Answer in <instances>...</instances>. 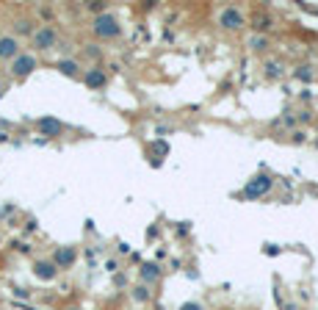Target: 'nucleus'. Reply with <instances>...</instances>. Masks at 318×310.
I'll return each mask as SVG.
<instances>
[{"instance_id": "obj_1", "label": "nucleus", "mask_w": 318, "mask_h": 310, "mask_svg": "<svg viewBox=\"0 0 318 310\" xmlns=\"http://www.w3.org/2000/svg\"><path fill=\"white\" fill-rule=\"evenodd\" d=\"M92 33L100 39V42H111V39H119L122 36V25H119V20H116L111 11H105V14L94 17Z\"/></svg>"}, {"instance_id": "obj_2", "label": "nucleus", "mask_w": 318, "mask_h": 310, "mask_svg": "<svg viewBox=\"0 0 318 310\" xmlns=\"http://www.w3.org/2000/svg\"><path fill=\"white\" fill-rule=\"evenodd\" d=\"M216 25H219L221 31H241V28L246 25L244 9H238V6H221V9L216 11Z\"/></svg>"}, {"instance_id": "obj_3", "label": "nucleus", "mask_w": 318, "mask_h": 310, "mask_svg": "<svg viewBox=\"0 0 318 310\" xmlns=\"http://www.w3.org/2000/svg\"><path fill=\"white\" fill-rule=\"evenodd\" d=\"M31 45H33V50H36V53L53 50L58 45V31L53 25H39L36 31H33V36H31Z\"/></svg>"}, {"instance_id": "obj_4", "label": "nucleus", "mask_w": 318, "mask_h": 310, "mask_svg": "<svg viewBox=\"0 0 318 310\" xmlns=\"http://www.w3.org/2000/svg\"><path fill=\"white\" fill-rule=\"evenodd\" d=\"M271 186H274V180L268 178L266 172H260V174H255V178H252L249 183L244 186V197H246V200H257V197H266L268 191H271Z\"/></svg>"}, {"instance_id": "obj_5", "label": "nucleus", "mask_w": 318, "mask_h": 310, "mask_svg": "<svg viewBox=\"0 0 318 310\" xmlns=\"http://www.w3.org/2000/svg\"><path fill=\"white\" fill-rule=\"evenodd\" d=\"M39 67V58L33 56V53H20L17 58H11V75L14 78H28V75L33 72V69Z\"/></svg>"}, {"instance_id": "obj_6", "label": "nucleus", "mask_w": 318, "mask_h": 310, "mask_svg": "<svg viewBox=\"0 0 318 310\" xmlns=\"http://www.w3.org/2000/svg\"><path fill=\"white\" fill-rule=\"evenodd\" d=\"M161 277H163V269L158 266L155 260L141 263V269H139V283H141V285L152 288V285H158V283H161Z\"/></svg>"}, {"instance_id": "obj_7", "label": "nucleus", "mask_w": 318, "mask_h": 310, "mask_svg": "<svg viewBox=\"0 0 318 310\" xmlns=\"http://www.w3.org/2000/svg\"><path fill=\"white\" fill-rule=\"evenodd\" d=\"M53 263H56V269L61 272V269H72L75 260H78V249L75 247H56V252H53Z\"/></svg>"}, {"instance_id": "obj_8", "label": "nucleus", "mask_w": 318, "mask_h": 310, "mask_svg": "<svg viewBox=\"0 0 318 310\" xmlns=\"http://www.w3.org/2000/svg\"><path fill=\"white\" fill-rule=\"evenodd\" d=\"M83 83L89 86V89H94V92H100V89H105V83H108V75H105V69L103 67H89L83 72Z\"/></svg>"}, {"instance_id": "obj_9", "label": "nucleus", "mask_w": 318, "mask_h": 310, "mask_svg": "<svg viewBox=\"0 0 318 310\" xmlns=\"http://www.w3.org/2000/svg\"><path fill=\"white\" fill-rule=\"evenodd\" d=\"M33 277L42 280V283H53V280L58 277V269L53 260H36L33 263Z\"/></svg>"}, {"instance_id": "obj_10", "label": "nucleus", "mask_w": 318, "mask_h": 310, "mask_svg": "<svg viewBox=\"0 0 318 310\" xmlns=\"http://www.w3.org/2000/svg\"><path fill=\"white\" fill-rule=\"evenodd\" d=\"M20 56V39L17 36H0V58H17Z\"/></svg>"}, {"instance_id": "obj_11", "label": "nucleus", "mask_w": 318, "mask_h": 310, "mask_svg": "<svg viewBox=\"0 0 318 310\" xmlns=\"http://www.w3.org/2000/svg\"><path fill=\"white\" fill-rule=\"evenodd\" d=\"M36 127H39L42 136H58V133L64 130V125L56 119V116H42V119L36 122Z\"/></svg>"}, {"instance_id": "obj_12", "label": "nucleus", "mask_w": 318, "mask_h": 310, "mask_svg": "<svg viewBox=\"0 0 318 310\" xmlns=\"http://www.w3.org/2000/svg\"><path fill=\"white\" fill-rule=\"evenodd\" d=\"M271 25H274V17L268 14V11H257V14L252 17V31L255 33H263V36H266V31H271Z\"/></svg>"}, {"instance_id": "obj_13", "label": "nucleus", "mask_w": 318, "mask_h": 310, "mask_svg": "<svg viewBox=\"0 0 318 310\" xmlns=\"http://www.w3.org/2000/svg\"><path fill=\"white\" fill-rule=\"evenodd\" d=\"M263 75H266L268 80H280L282 75H285V64L277 61V58H268V61L263 64Z\"/></svg>"}, {"instance_id": "obj_14", "label": "nucleus", "mask_w": 318, "mask_h": 310, "mask_svg": "<svg viewBox=\"0 0 318 310\" xmlns=\"http://www.w3.org/2000/svg\"><path fill=\"white\" fill-rule=\"evenodd\" d=\"M246 48H249L252 53H266L268 48H271V39L263 36V33H252V36L246 39Z\"/></svg>"}, {"instance_id": "obj_15", "label": "nucleus", "mask_w": 318, "mask_h": 310, "mask_svg": "<svg viewBox=\"0 0 318 310\" xmlns=\"http://www.w3.org/2000/svg\"><path fill=\"white\" fill-rule=\"evenodd\" d=\"M56 67H58V72L67 75V78H80V64L75 61V58H61Z\"/></svg>"}, {"instance_id": "obj_16", "label": "nucleus", "mask_w": 318, "mask_h": 310, "mask_svg": "<svg viewBox=\"0 0 318 310\" xmlns=\"http://www.w3.org/2000/svg\"><path fill=\"white\" fill-rule=\"evenodd\" d=\"M130 299L136 302V305H147V302L152 299V288H147V285L136 283V285L130 288Z\"/></svg>"}, {"instance_id": "obj_17", "label": "nucleus", "mask_w": 318, "mask_h": 310, "mask_svg": "<svg viewBox=\"0 0 318 310\" xmlns=\"http://www.w3.org/2000/svg\"><path fill=\"white\" fill-rule=\"evenodd\" d=\"M33 31H36V22L33 20H28V17L14 20V33L17 36H33Z\"/></svg>"}, {"instance_id": "obj_18", "label": "nucleus", "mask_w": 318, "mask_h": 310, "mask_svg": "<svg viewBox=\"0 0 318 310\" xmlns=\"http://www.w3.org/2000/svg\"><path fill=\"white\" fill-rule=\"evenodd\" d=\"M293 78H296L299 83H313V80H315V72H313V67H310V64H299V67L293 69Z\"/></svg>"}, {"instance_id": "obj_19", "label": "nucleus", "mask_w": 318, "mask_h": 310, "mask_svg": "<svg viewBox=\"0 0 318 310\" xmlns=\"http://www.w3.org/2000/svg\"><path fill=\"white\" fill-rule=\"evenodd\" d=\"M83 56H86V58H92V61H100V58H103V45H100V42H89V45H83Z\"/></svg>"}, {"instance_id": "obj_20", "label": "nucleus", "mask_w": 318, "mask_h": 310, "mask_svg": "<svg viewBox=\"0 0 318 310\" xmlns=\"http://www.w3.org/2000/svg\"><path fill=\"white\" fill-rule=\"evenodd\" d=\"M86 11H92L94 17H100V14L108 11V3H89V6H86Z\"/></svg>"}, {"instance_id": "obj_21", "label": "nucleus", "mask_w": 318, "mask_h": 310, "mask_svg": "<svg viewBox=\"0 0 318 310\" xmlns=\"http://www.w3.org/2000/svg\"><path fill=\"white\" fill-rule=\"evenodd\" d=\"M291 142L293 144H304V142H307V133H304V130H293L291 133Z\"/></svg>"}, {"instance_id": "obj_22", "label": "nucleus", "mask_w": 318, "mask_h": 310, "mask_svg": "<svg viewBox=\"0 0 318 310\" xmlns=\"http://www.w3.org/2000/svg\"><path fill=\"white\" fill-rule=\"evenodd\" d=\"M11 291H14V296H17L20 302H28V299H31V291H28V288H11Z\"/></svg>"}, {"instance_id": "obj_23", "label": "nucleus", "mask_w": 318, "mask_h": 310, "mask_svg": "<svg viewBox=\"0 0 318 310\" xmlns=\"http://www.w3.org/2000/svg\"><path fill=\"white\" fill-rule=\"evenodd\" d=\"M105 272L116 274V272H119V260H116V258H108V260H105Z\"/></svg>"}, {"instance_id": "obj_24", "label": "nucleus", "mask_w": 318, "mask_h": 310, "mask_svg": "<svg viewBox=\"0 0 318 310\" xmlns=\"http://www.w3.org/2000/svg\"><path fill=\"white\" fill-rule=\"evenodd\" d=\"M180 310H205V305H202V302H197V299H194V302H186V305H183Z\"/></svg>"}, {"instance_id": "obj_25", "label": "nucleus", "mask_w": 318, "mask_h": 310, "mask_svg": "<svg viewBox=\"0 0 318 310\" xmlns=\"http://www.w3.org/2000/svg\"><path fill=\"white\" fill-rule=\"evenodd\" d=\"M310 119H313V114H310L307 108H302V111L296 114V122H310Z\"/></svg>"}, {"instance_id": "obj_26", "label": "nucleus", "mask_w": 318, "mask_h": 310, "mask_svg": "<svg viewBox=\"0 0 318 310\" xmlns=\"http://www.w3.org/2000/svg\"><path fill=\"white\" fill-rule=\"evenodd\" d=\"M282 125L293 127V125H296V116H293V114H288V111H285V116H282Z\"/></svg>"}, {"instance_id": "obj_27", "label": "nucleus", "mask_w": 318, "mask_h": 310, "mask_svg": "<svg viewBox=\"0 0 318 310\" xmlns=\"http://www.w3.org/2000/svg\"><path fill=\"white\" fill-rule=\"evenodd\" d=\"M14 247H17V252H22V255H25V252H31V244H14Z\"/></svg>"}, {"instance_id": "obj_28", "label": "nucleus", "mask_w": 318, "mask_h": 310, "mask_svg": "<svg viewBox=\"0 0 318 310\" xmlns=\"http://www.w3.org/2000/svg\"><path fill=\"white\" fill-rule=\"evenodd\" d=\"M39 14H42L44 20H53V9H47V6H42V9H39Z\"/></svg>"}, {"instance_id": "obj_29", "label": "nucleus", "mask_w": 318, "mask_h": 310, "mask_svg": "<svg viewBox=\"0 0 318 310\" xmlns=\"http://www.w3.org/2000/svg\"><path fill=\"white\" fill-rule=\"evenodd\" d=\"M0 142H9V133L6 130H0Z\"/></svg>"}, {"instance_id": "obj_30", "label": "nucleus", "mask_w": 318, "mask_h": 310, "mask_svg": "<svg viewBox=\"0 0 318 310\" xmlns=\"http://www.w3.org/2000/svg\"><path fill=\"white\" fill-rule=\"evenodd\" d=\"M69 310H83V307H69Z\"/></svg>"}, {"instance_id": "obj_31", "label": "nucleus", "mask_w": 318, "mask_h": 310, "mask_svg": "<svg viewBox=\"0 0 318 310\" xmlns=\"http://www.w3.org/2000/svg\"><path fill=\"white\" fill-rule=\"evenodd\" d=\"M224 310H233V307H224Z\"/></svg>"}]
</instances>
